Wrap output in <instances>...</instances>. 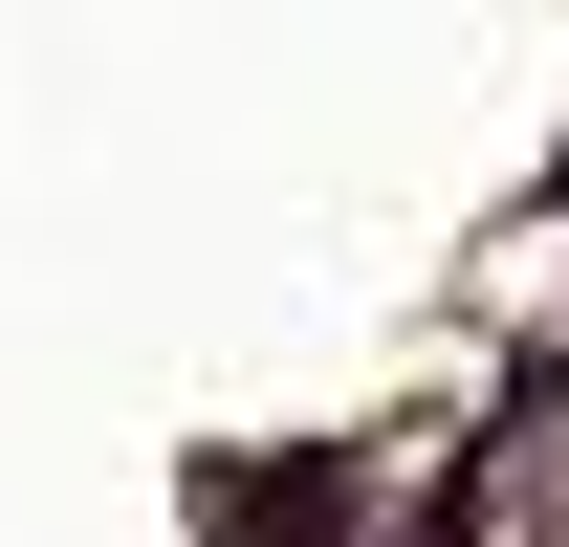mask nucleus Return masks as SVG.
Returning a JSON list of instances; mask_svg holds the SVG:
<instances>
[{
  "instance_id": "f257e3e1",
  "label": "nucleus",
  "mask_w": 569,
  "mask_h": 547,
  "mask_svg": "<svg viewBox=\"0 0 569 547\" xmlns=\"http://www.w3.org/2000/svg\"><path fill=\"white\" fill-rule=\"evenodd\" d=\"M219 547H351V460H241L219 481Z\"/></svg>"
}]
</instances>
